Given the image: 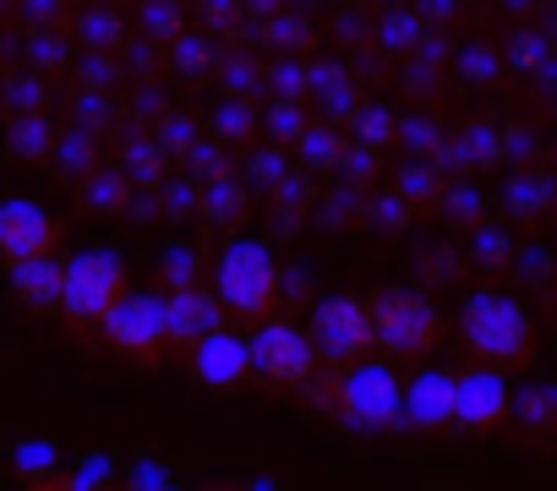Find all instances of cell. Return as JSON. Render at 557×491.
<instances>
[{
  "mask_svg": "<svg viewBox=\"0 0 557 491\" xmlns=\"http://www.w3.org/2000/svg\"><path fill=\"white\" fill-rule=\"evenodd\" d=\"M459 328H465L470 350H481L492 361H524L530 355V317L519 312V301H508L497 290L470 295L465 312H459Z\"/></svg>",
  "mask_w": 557,
  "mask_h": 491,
  "instance_id": "cell-1",
  "label": "cell"
},
{
  "mask_svg": "<svg viewBox=\"0 0 557 491\" xmlns=\"http://www.w3.org/2000/svg\"><path fill=\"white\" fill-rule=\"evenodd\" d=\"M273 290H278V274H273V257L262 240H235L230 252L219 257V301L240 317H257L273 306Z\"/></svg>",
  "mask_w": 557,
  "mask_h": 491,
  "instance_id": "cell-2",
  "label": "cell"
},
{
  "mask_svg": "<svg viewBox=\"0 0 557 491\" xmlns=\"http://www.w3.org/2000/svg\"><path fill=\"white\" fill-rule=\"evenodd\" d=\"M367 323H372V344H388V350H399V355H421V350H432V339H437V312H432V301L416 295V290H388V295L367 312Z\"/></svg>",
  "mask_w": 557,
  "mask_h": 491,
  "instance_id": "cell-3",
  "label": "cell"
},
{
  "mask_svg": "<svg viewBox=\"0 0 557 491\" xmlns=\"http://www.w3.org/2000/svg\"><path fill=\"white\" fill-rule=\"evenodd\" d=\"M61 301L77 317H110L126 301V274L115 252H88L72 268H61Z\"/></svg>",
  "mask_w": 557,
  "mask_h": 491,
  "instance_id": "cell-4",
  "label": "cell"
},
{
  "mask_svg": "<svg viewBox=\"0 0 557 491\" xmlns=\"http://www.w3.org/2000/svg\"><path fill=\"white\" fill-rule=\"evenodd\" d=\"M251 372H262L268 382H301L312 372V339L296 323H268L257 328V339L246 344Z\"/></svg>",
  "mask_w": 557,
  "mask_h": 491,
  "instance_id": "cell-5",
  "label": "cell"
},
{
  "mask_svg": "<svg viewBox=\"0 0 557 491\" xmlns=\"http://www.w3.org/2000/svg\"><path fill=\"white\" fill-rule=\"evenodd\" d=\"M345 410H350V420H361V426H388V420L405 410V393H399V382H394L388 366L367 361V366H356V372L345 377Z\"/></svg>",
  "mask_w": 557,
  "mask_h": 491,
  "instance_id": "cell-6",
  "label": "cell"
},
{
  "mask_svg": "<svg viewBox=\"0 0 557 491\" xmlns=\"http://www.w3.org/2000/svg\"><path fill=\"white\" fill-rule=\"evenodd\" d=\"M50 240H55V224H50V213L39 202H23L17 197V202L0 207V252H7L17 268L23 263H45Z\"/></svg>",
  "mask_w": 557,
  "mask_h": 491,
  "instance_id": "cell-7",
  "label": "cell"
},
{
  "mask_svg": "<svg viewBox=\"0 0 557 491\" xmlns=\"http://www.w3.org/2000/svg\"><path fill=\"white\" fill-rule=\"evenodd\" d=\"M110 339L126 344V350H159L170 339V301H153V295H132L121 301L110 317H104Z\"/></svg>",
  "mask_w": 557,
  "mask_h": 491,
  "instance_id": "cell-8",
  "label": "cell"
},
{
  "mask_svg": "<svg viewBox=\"0 0 557 491\" xmlns=\"http://www.w3.org/2000/svg\"><path fill=\"white\" fill-rule=\"evenodd\" d=\"M312 344H323V355H334V361H356V355L372 344L367 306H356V301H323V306H318Z\"/></svg>",
  "mask_w": 557,
  "mask_h": 491,
  "instance_id": "cell-9",
  "label": "cell"
},
{
  "mask_svg": "<svg viewBox=\"0 0 557 491\" xmlns=\"http://www.w3.org/2000/svg\"><path fill=\"white\" fill-rule=\"evenodd\" d=\"M503 415H508V382L497 372H465V377H454V420L492 426Z\"/></svg>",
  "mask_w": 557,
  "mask_h": 491,
  "instance_id": "cell-10",
  "label": "cell"
},
{
  "mask_svg": "<svg viewBox=\"0 0 557 491\" xmlns=\"http://www.w3.org/2000/svg\"><path fill=\"white\" fill-rule=\"evenodd\" d=\"M405 415H410L416 426H443V420H454V377H448V372L416 377L410 393H405Z\"/></svg>",
  "mask_w": 557,
  "mask_h": 491,
  "instance_id": "cell-11",
  "label": "cell"
},
{
  "mask_svg": "<svg viewBox=\"0 0 557 491\" xmlns=\"http://www.w3.org/2000/svg\"><path fill=\"white\" fill-rule=\"evenodd\" d=\"M197 372L208 377V382H240L246 372H251V361H246V339H230V333H202V344H197Z\"/></svg>",
  "mask_w": 557,
  "mask_h": 491,
  "instance_id": "cell-12",
  "label": "cell"
},
{
  "mask_svg": "<svg viewBox=\"0 0 557 491\" xmlns=\"http://www.w3.org/2000/svg\"><path fill=\"white\" fill-rule=\"evenodd\" d=\"M17 290L39 306V301H61V268H50V263H23L17 268Z\"/></svg>",
  "mask_w": 557,
  "mask_h": 491,
  "instance_id": "cell-13",
  "label": "cell"
},
{
  "mask_svg": "<svg viewBox=\"0 0 557 491\" xmlns=\"http://www.w3.org/2000/svg\"><path fill=\"white\" fill-rule=\"evenodd\" d=\"M552 410H557V393H552V388H541V393H524V415H541V420H546Z\"/></svg>",
  "mask_w": 557,
  "mask_h": 491,
  "instance_id": "cell-14",
  "label": "cell"
},
{
  "mask_svg": "<svg viewBox=\"0 0 557 491\" xmlns=\"http://www.w3.org/2000/svg\"><path fill=\"white\" fill-rule=\"evenodd\" d=\"M513 197H519V202H552V186H546V180H524Z\"/></svg>",
  "mask_w": 557,
  "mask_h": 491,
  "instance_id": "cell-15",
  "label": "cell"
}]
</instances>
